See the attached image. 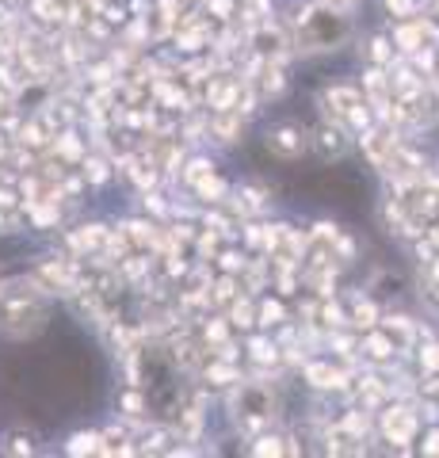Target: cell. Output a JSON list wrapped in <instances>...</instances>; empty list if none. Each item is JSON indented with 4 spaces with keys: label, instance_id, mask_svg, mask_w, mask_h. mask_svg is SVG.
I'll return each mask as SVG.
<instances>
[{
    "label": "cell",
    "instance_id": "cell-7",
    "mask_svg": "<svg viewBox=\"0 0 439 458\" xmlns=\"http://www.w3.org/2000/svg\"><path fill=\"white\" fill-rule=\"evenodd\" d=\"M363 146H367V157H371L378 168H382V165H390V161H393V153H398V146H393V134H390V131H382V126L363 138Z\"/></svg>",
    "mask_w": 439,
    "mask_h": 458
},
{
    "label": "cell",
    "instance_id": "cell-1",
    "mask_svg": "<svg viewBox=\"0 0 439 458\" xmlns=\"http://www.w3.org/2000/svg\"><path fill=\"white\" fill-rule=\"evenodd\" d=\"M46 321V306L35 294V286H16V291H0V328L8 336H31Z\"/></svg>",
    "mask_w": 439,
    "mask_h": 458
},
{
    "label": "cell",
    "instance_id": "cell-14",
    "mask_svg": "<svg viewBox=\"0 0 439 458\" xmlns=\"http://www.w3.org/2000/svg\"><path fill=\"white\" fill-rule=\"evenodd\" d=\"M279 318H283V310H279V306H275V302H267V306H264V310H260V321H264V325H275V321H279Z\"/></svg>",
    "mask_w": 439,
    "mask_h": 458
},
{
    "label": "cell",
    "instance_id": "cell-19",
    "mask_svg": "<svg viewBox=\"0 0 439 458\" xmlns=\"http://www.w3.org/2000/svg\"><path fill=\"white\" fill-rule=\"evenodd\" d=\"M89 168H92V172H89V176H92V180H96V183H100V180H104V176H107V172H104V165H100V161H92V165H89Z\"/></svg>",
    "mask_w": 439,
    "mask_h": 458
},
{
    "label": "cell",
    "instance_id": "cell-5",
    "mask_svg": "<svg viewBox=\"0 0 439 458\" xmlns=\"http://www.w3.org/2000/svg\"><path fill=\"white\" fill-rule=\"evenodd\" d=\"M267 149H272L275 157H302V149H306V134L299 131V126H275V131H267Z\"/></svg>",
    "mask_w": 439,
    "mask_h": 458
},
{
    "label": "cell",
    "instance_id": "cell-8",
    "mask_svg": "<svg viewBox=\"0 0 439 458\" xmlns=\"http://www.w3.org/2000/svg\"><path fill=\"white\" fill-rule=\"evenodd\" d=\"M317 149H321L325 157H344V149H348V134L340 131V126H321Z\"/></svg>",
    "mask_w": 439,
    "mask_h": 458
},
{
    "label": "cell",
    "instance_id": "cell-16",
    "mask_svg": "<svg viewBox=\"0 0 439 458\" xmlns=\"http://www.w3.org/2000/svg\"><path fill=\"white\" fill-rule=\"evenodd\" d=\"M233 321H237V325H252V313H249V302H237V306H233Z\"/></svg>",
    "mask_w": 439,
    "mask_h": 458
},
{
    "label": "cell",
    "instance_id": "cell-18",
    "mask_svg": "<svg viewBox=\"0 0 439 458\" xmlns=\"http://www.w3.org/2000/svg\"><path fill=\"white\" fill-rule=\"evenodd\" d=\"M275 451H279V439H260L257 454H275Z\"/></svg>",
    "mask_w": 439,
    "mask_h": 458
},
{
    "label": "cell",
    "instance_id": "cell-12",
    "mask_svg": "<svg viewBox=\"0 0 439 458\" xmlns=\"http://www.w3.org/2000/svg\"><path fill=\"white\" fill-rule=\"evenodd\" d=\"M96 443H100V436H77V439H73V447H69V451H73V454H84V451H100V447H96Z\"/></svg>",
    "mask_w": 439,
    "mask_h": 458
},
{
    "label": "cell",
    "instance_id": "cell-9",
    "mask_svg": "<svg viewBox=\"0 0 439 458\" xmlns=\"http://www.w3.org/2000/svg\"><path fill=\"white\" fill-rule=\"evenodd\" d=\"M306 378L314 386H321V390H336V386H344V375H340L336 367H329V363H314L306 370Z\"/></svg>",
    "mask_w": 439,
    "mask_h": 458
},
{
    "label": "cell",
    "instance_id": "cell-2",
    "mask_svg": "<svg viewBox=\"0 0 439 458\" xmlns=\"http://www.w3.org/2000/svg\"><path fill=\"white\" fill-rule=\"evenodd\" d=\"M348 35V16H340L333 8H309L299 20V50H336Z\"/></svg>",
    "mask_w": 439,
    "mask_h": 458
},
{
    "label": "cell",
    "instance_id": "cell-6",
    "mask_svg": "<svg viewBox=\"0 0 439 458\" xmlns=\"http://www.w3.org/2000/svg\"><path fill=\"white\" fill-rule=\"evenodd\" d=\"M382 432H386L390 443H409L417 432V417L409 409H390L386 417H382Z\"/></svg>",
    "mask_w": 439,
    "mask_h": 458
},
{
    "label": "cell",
    "instance_id": "cell-10",
    "mask_svg": "<svg viewBox=\"0 0 439 458\" xmlns=\"http://www.w3.org/2000/svg\"><path fill=\"white\" fill-rule=\"evenodd\" d=\"M386 336L393 348H409V325L405 321H386Z\"/></svg>",
    "mask_w": 439,
    "mask_h": 458
},
{
    "label": "cell",
    "instance_id": "cell-3",
    "mask_svg": "<svg viewBox=\"0 0 439 458\" xmlns=\"http://www.w3.org/2000/svg\"><path fill=\"white\" fill-rule=\"evenodd\" d=\"M237 412H245L249 420H272L275 417V397L267 386H241L237 394Z\"/></svg>",
    "mask_w": 439,
    "mask_h": 458
},
{
    "label": "cell",
    "instance_id": "cell-15",
    "mask_svg": "<svg viewBox=\"0 0 439 458\" xmlns=\"http://www.w3.org/2000/svg\"><path fill=\"white\" fill-rule=\"evenodd\" d=\"M386 8L393 16H409V12H413V0H386Z\"/></svg>",
    "mask_w": 439,
    "mask_h": 458
},
{
    "label": "cell",
    "instance_id": "cell-11",
    "mask_svg": "<svg viewBox=\"0 0 439 458\" xmlns=\"http://www.w3.org/2000/svg\"><path fill=\"white\" fill-rule=\"evenodd\" d=\"M367 352H371L375 360H386V355L393 352V344H390V336H371L367 340Z\"/></svg>",
    "mask_w": 439,
    "mask_h": 458
},
{
    "label": "cell",
    "instance_id": "cell-4",
    "mask_svg": "<svg viewBox=\"0 0 439 458\" xmlns=\"http://www.w3.org/2000/svg\"><path fill=\"white\" fill-rule=\"evenodd\" d=\"M325 104H329V111L336 114V119H351L356 126L367 123V107H363V96L351 92V89H333L329 96H325Z\"/></svg>",
    "mask_w": 439,
    "mask_h": 458
},
{
    "label": "cell",
    "instance_id": "cell-21",
    "mask_svg": "<svg viewBox=\"0 0 439 458\" xmlns=\"http://www.w3.org/2000/svg\"><path fill=\"white\" fill-rule=\"evenodd\" d=\"M424 451H428V454H439V432H435L428 443H424Z\"/></svg>",
    "mask_w": 439,
    "mask_h": 458
},
{
    "label": "cell",
    "instance_id": "cell-13",
    "mask_svg": "<svg viewBox=\"0 0 439 458\" xmlns=\"http://www.w3.org/2000/svg\"><path fill=\"white\" fill-rule=\"evenodd\" d=\"M203 176H210V165H207V161H195V165L188 168V180H191V183H199Z\"/></svg>",
    "mask_w": 439,
    "mask_h": 458
},
{
    "label": "cell",
    "instance_id": "cell-17",
    "mask_svg": "<svg viewBox=\"0 0 439 458\" xmlns=\"http://www.w3.org/2000/svg\"><path fill=\"white\" fill-rule=\"evenodd\" d=\"M356 321H359V325H375V310H371V302L356 306Z\"/></svg>",
    "mask_w": 439,
    "mask_h": 458
},
{
    "label": "cell",
    "instance_id": "cell-22",
    "mask_svg": "<svg viewBox=\"0 0 439 458\" xmlns=\"http://www.w3.org/2000/svg\"><path fill=\"white\" fill-rule=\"evenodd\" d=\"M329 4H356V0H329Z\"/></svg>",
    "mask_w": 439,
    "mask_h": 458
},
{
    "label": "cell",
    "instance_id": "cell-20",
    "mask_svg": "<svg viewBox=\"0 0 439 458\" xmlns=\"http://www.w3.org/2000/svg\"><path fill=\"white\" fill-rule=\"evenodd\" d=\"M424 367H439V352L428 348V355H424Z\"/></svg>",
    "mask_w": 439,
    "mask_h": 458
}]
</instances>
